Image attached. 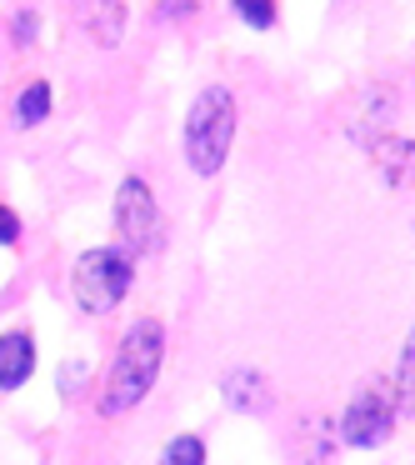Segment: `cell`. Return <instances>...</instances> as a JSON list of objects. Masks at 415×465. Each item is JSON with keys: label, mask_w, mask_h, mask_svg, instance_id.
<instances>
[{"label": "cell", "mask_w": 415, "mask_h": 465, "mask_svg": "<svg viewBox=\"0 0 415 465\" xmlns=\"http://www.w3.org/2000/svg\"><path fill=\"white\" fill-rule=\"evenodd\" d=\"M395 395H400V401L415 411V325H410V335H405V345H400V371H395Z\"/></svg>", "instance_id": "cell-11"}, {"label": "cell", "mask_w": 415, "mask_h": 465, "mask_svg": "<svg viewBox=\"0 0 415 465\" xmlns=\"http://www.w3.org/2000/svg\"><path fill=\"white\" fill-rule=\"evenodd\" d=\"M0 245H21V221L11 205H0Z\"/></svg>", "instance_id": "cell-14"}, {"label": "cell", "mask_w": 415, "mask_h": 465, "mask_svg": "<svg viewBox=\"0 0 415 465\" xmlns=\"http://www.w3.org/2000/svg\"><path fill=\"white\" fill-rule=\"evenodd\" d=\"M115 235H121V251L131 261L155 251V241H161V205L141 175H125L121 191H115Z\"/></svg>", "instance_id": "cell-5"}, {"label": "cell", "mask_w": 415, "mask_h": 465, "mask_svg": "<svg viewBox=\"0 0 415 465\" xmlns=\"http://www.w3.org/2000/svg\"><path fill=\"white\" fill-rule=\"evenodd\" d=\"M85 25L101 45H115L125 31V0H91V11H85Z\"/></svg>", "instance_id": "cell-8"}, {"label": "cell", "mask_w": 415, "mask_h": 465, "mask_svg": "<svg viewBox=\"0 0 415 465\" xmlns=\"http://www.w3.org/2000/svg\"><path fill=\"white\" fill-rule=\"evenodd\" d=\"M395 411H400V395L385 381H371L365 391H355V401L341 415V440L355 450H375V445L390 440L395 430Z\"/></svg>", "instance_id": "cell-4"}, {"label": "cell", "mask_w": 415, "mask_h": 465, "mask_svg": "<svg viewBox=\"0 0 415 465\" xmlns=\"http://www.w3.org/2000/svg\"><path fill=\"white\" fill-rule=\"evenodd\" d=\"M161 465H205V440L201 435H175V440L165 445Z\"/></svg>", "instance_id": "cell-12"}, {"label": "cell", "mask_w": 415, "mask_h": 465, "mask_svg": "<svg viewBox=\"0 0 415 465\" xmlns=\"http://www.w3.org/2000/svg\"><path fill=\"white\" fill-rule=\"evenodd\" d=\"M45 115H51V85H45V81L25 85L21 105H15V121H21V125H41Z\"/></svg>", "instance_id": "cell-10"}, {"label": "cell", "mask_w": 415, "mask_h": 465, "mask_svg": "<svg viewBox=\"0 0 415 465\" xmlns=\"http://www.w3.org/2000/svg\"><path fill=\"white\" fill-rule=\"evenodd\" d=\"M161 361H165V331H161V321H135L131 331H125L121 351H115L101 415L135 411V405L151 395V385L161 381Z\"/></svg>", "instance_id": "cell-1"}, {"label": "cell", "mask_w": 415, "mask_h": 465, "mask_svg": "<svg viewBox=\"0 0 415 465\" xmlns=\"http://www.w3.org/2000/svg\"><path fill=\"white\" fill-rule=\"evenodd\" d=\"M31 35H35V15L25 11V15H15V41L21 45H31Z\"/></svg>", "instance_id": "cell-15"}, {"label": "cell", "mask_w": 415, "mask_h": 465, "mask_svg": "<svg viewBox=\"0 0 415 465\" xmlns=\"http://www.w3.org/2000/svg\"><path fill=\"white\" fill-rule=\"evenodd\" d=\"M235 95L225 85H205L185 115V161L195 175H215L235 145Z\"/></svg>", "instance_id": "cell-2"}, {"label": "cell", "mask_w": 415, "mask_h": 465, "mask_svg": "<svg viewBox=\"0 0 415 465\" xmlns=\"http://www.w3.org/2000/svg\"><path fill=\"white\" fill-rule=\"evenodd\" d=\"M131 281H135V261L121 251V245H101V251H85L71 271V291H75V305L85 315H111L115 305L131 295Z\"/></svg>", "instance_id": "cell-3"}, {"label": "cell", "mask_w": 415, "mask_h": 465, "mask_svg": "<svg viewBox=\"0 0 415 465\" xmlns=\"http://www.w3.org/2000/svg\"><path fill=\"white\" fill-rule=\"evenodd\" d=\"M225 401H231L235 411L261 415L265 405H271V385H265L261 371H231V375H225Z\"/></svg>", "instance_id": "cell-7"}, {"label": "cell", "mask_w": 415, "mask_h": 465, "mask_svg": "<svg viewBox=\"0 0 415 465\" xmlns=\"http://www.w3.org/2000/svg\"><path fill=\"white\" fill-rule=\"evenodd\" d=\"M35 375V341L31 331H5L0 335V391H21Z\"/></svg>", "instance_id": "cell-6"}, {"label": "cell", "mask_w": 415, "mask_h": 465, "mask_svg": "<svg viewBox=\"0 0 415 465\" xmlns=\"http://www.w3.org/2000/svg\"><path fill=\"white\" fill-rule=\"evenodd\" d=\"M375 155H380L385 181L390 185H410L415 181V141H380Z\"/></svg>", "instance_id": "cell-9"}, {"label": "cell", "mask_w": 415, "mask_h": 465, "mask_svg": "<svg viewBox=\"0 0 415 465\" xmlns=\"http://www.w3.org/2000/svg\"><path fill=\"white\" fill-rule=\"evenodd\" d=\"M235 15L255 31H271L275 25V0H235Z\"/></svg>", "instance_id": "cell-13"}, {"label": "cell", "mask_w": 415, "mask_h": 465, "mask_svg": "<svg viewBox=\"0 0 415 465\" xmlns=\"http://www.w3.org/2000/svg\"><path fill=\"white\" fill-rule=\"evenodd\" d=\"M191 11V0H171V5H165V15H185Z\"/></svg>", "instance_id": "cell-16"}]
</instances>
